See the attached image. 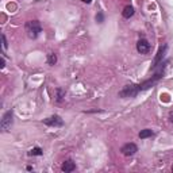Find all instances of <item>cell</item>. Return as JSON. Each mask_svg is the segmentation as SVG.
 I'll list each match as a JSON object with an SVG mask.
<instances>
[{"mask_svg":"<svg viewBox=\"0 0 173 173\" xmlns=\"http://www.w3.org/2000/svg\"><path fill=\"white\" fill-rule=\"evenodd\" d=\"M24 29H26V32H27V35H29V38H31V39H35V38L41 34V31H42L41 23L38 20H29L26 23V26H24Z\"/></svg>","mask_w":173,"mask_h":173,"instance_id":"cell-1","label":"cell"},{"mask_svg":"<svg viewBox=\"0 0 173 173\" xmlns=\"http://www.w3.org/2000/svg\"><path fill=\"white\" fill-rule=\"evenodd\" d=\"M138 93H139L138 85H132L131 84V85H126L119 92V97H123V99H126V97H134V96H137Z\"/></svg>","mask_w":173,"mask_h":173,"instance_id":"cell-2","label":"cell"},{"mask_svg":"<svg viewBox=\"0 0 173 173\" xmlns=\"http://www.w3.org/2000/svg\"><path fill=\"white\" fill-rule=\"evenodd\" d=\"M12 122H14V112L12 110H10L3 115L2 122H0V126H2L3 131H8L11 129V126H12Z\"/></svg>","mask_w":173,"mask_h":173,"instance_id":"cell-3","label":"cell"},{"mask_svg":"<svg viewBox=\"0 0 173 173\" xmlns=\"http://www.w3.org/2000/svg\"><path fill=\"white\" fill-rule=\"evenodd\" d=\"M166 50H168V45L166 43H162V45L159 46V49H158V51H157L154 59H153V64H151V68H153V69H156V68L162 62L165 54H166Z\"/></svg>","mask_w":173,"mask_h":173,"instance_id":"cell-4","label":"cell"},{"mask_svg":"<svg viewBox=\"0 0 173 173\" xmlns=\"http://www.w3.org/2000/svg\"><path fill=\"white\" fill-rule=\"evenodd\" d=\"M43 123L47 124V126H51V127L64 126V120H62L61 116H58V115H53V116H49V118L43 119Z\"/></svg>","mask_w":173,"mask_h":173,"instance_id":"cell-5","label":"cell"},{"mask_svg":"<svg viewBox=\"0 0 173 173\" xmlns=\"http://www.w3.org/2000/svg\"><path fill=\"white\" fill-rule=\"evenodd\" d=\"M120 151L124 154V156H132V154H135L138 151V146L135 145V143H132V142L126 143V145L122 146Z\"/></svg>","mask_w":173,"mask_h":173,"instance_id":"cell-6","label":"cell"},{"mask_svg":"<svg viewBox=\"0 0 173 173\" xmlns=\"http://www.w3.org/2000/svg\"><path fill=\"white\" fill-rule=\"evenodd\" d=\"M137 50L139 51L141 54H147L150 51V43L146 39H139L137 43Z\"/></svg>","mask_w":173,"mask_h":173,"instance_id":"cell-7","label":"cell"},{"mask_svg":"<svg viewBox=\"0 0 173 173\" xmlns=\"http://www.w3.org/2000/svg\"><path fill=\"white\" fill-rule=\"evenodd\" d=\"M61 169L64 170V172H66V173L73 172V170L76 169V164H74V162H73V161H70V159H68V161H65L64 164H62Z\"/></svg>","mask_w":173,"mask_h":173,"instance_id":"cell-8","label":"cell"},{"mask_svg":"<svg viewBox=\"0 0 173 173\" xmlns=\"http://www.w3.org/2000/svg\"><path fill=\"white\" fill-rule=\"evenodd\" d=\"M122 15H123V18L130 19L132 15H134V7H131V5H126L124 10L122 11Z\"/></svg>","mask_w":173,"mask_h":173,"instance_id":"cell-9","label":"cell"},{"mask_svg":"<svg viewBox=\"0 0 173 173\" xmlns=\"http://www.w3.org/2000/svg\"><path fill=\"white\" fill-rule=\"evenodd\" d=\"M153 134H154L153 130H150V129L141 130V132H139V138H141V139H146V138H150Z\"/></svg>","mask_w":173,"mask_h":173,"instance_id":"cell-10","label":"cell"},{"mask_svg":"<svg viewBox=\"0 0 173 173\" xmlns=\"http://www.w3.org/2000/svg\"><path fill=\"white\" fill-rule=\"evenodd\" d=\"M29 156H42V149L41 147H34L29 151Z\"/></svg>","mask_w":173,"mask_h":173,"instance_id":"cell-11","label":"cell"},{"mask_svg":"<svg viewBox=\"0 0 173 173\" xmlns=\"http://www.w3.org/2000/svg\"><path fill=\"white\" fill-rule=\"evenodd\" d=\"M56 62H57V56L54 53H50L47 56V64L49 65H54Z\"/></svg>","mask_w":173,"mask_h":173,"instance_id":"cell-12","label":"cell"},{"mask_svg":"<svg viewBox=\"0 0 173 173\" xmlns=\"http://www.w3.org/2000/svg\"><path fill=\"white\" fill-rule=\"evenodd\" d=\"M96 22H97V23H103V22H104V15H103V12H97Z\"/></svg>","mask_w":173,"mask_h":173,"instance_id":"cell-13","label":"cell"},{"mask_svg":"<svg viewBox=\"0 0 173 173\" xmlns=\"http://www.w3.org/2000/svg\"><path fill=\"white\" fill-rule=\"evenodd\" d=\"M57 93H58V95H57V100H58V102H61L62 97L65 96V92L62 91V89H57Z\"/></svg>","mask_w":173,"mask_h":173,"instance_id":"cell-14","label":"cell"},{"mask_svg":"<svg viewBox=\"0 0 173 173\" xmlns=\"http://www.w3.org/2000/svg\"><path fill=\"white\" fill-rule=\"evenodd\" d=\"M2 41H3V49H7V39H5L4 34H2Z\"/></svg>","mask_w":173,"mask_h":173,"instance_id":"cell-15","label":"cell"},{"mask_svg":"<svg viewBox=\"0 0 173 173\" xmlns=\"http://www.w3.org/2000/svg\"><path fill=\"white\" fill-rule=\"evenodd\" d=\"M169 120H170V122H173V112H170V115H169Z\"/></svg>","mask_w":173,"mask_h":173,"instance_id":"cell-16","label":"cell"},{"mask_svg":"<svg viewBox=\"0 0 173 173\" xmlns=\"http://www.w3.org/2000/svg\"><path fill=\"white\" fill-rule=\"evenodd\" d=\"M81 2H84V3H86V4H89V3H91L92 0H81Z\"/></svg>","mask_w":173,"mask_h":173,"instance_id":"cell-17","label":"cell"},{"mask_svg":"<svg viewBox=\"0 0 173 173\" xmlns=\"http://www.w3.org/2000/svg\"><path fill=\"white\" fill-rule=\"evenodd\" d=\"M4 64H5V62H4V58H3V59H2V65H0V66L4 68Z\"/></svg>","mask_w":173,"mask_h":173,"instance_id":"cell-18","label":"cell"},{"mask_svg":"<svg viewBox=\"0 0 173 173\" xmlns=\"http://www.w3.org/2000/svg\"><path fill=\"white\" fill-rule=\"evenodd\" d=\"M172 170H173V168H172Z\"/></svg>","mask_w":173,"mask_h":173,"instance_id":"cell-19","label":"cell"}]
</instances>
